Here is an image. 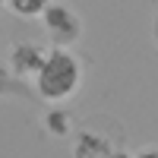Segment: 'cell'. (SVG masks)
<instances>
[{"mask_svg":"<svg viewBox=\"0 0 158 158\" xmlns=\"http://www.w3.org/2000/svg\"><path fill=\"white\" fill-rule=\"evenodd\" d=\"M79 85H82V63L73 54V48H48L41 70L35 73L38 95L51 104H63L76 98Z\"/></svg>","mask_w":158,"mask_h":158,"instance_id":"6da1fadb","label":"cell"},{"mask_svg":"<svg viewBox=\"0 0 158 158\" xmlns=\"http://www.w3.org/2000/svg\"><path fill=\"white\" fill-rule=\"evenodd\" d=\"M44 29V38L51 48H73L79 44V38H82V19H79V13L67 3H60V0H51L44 6V13L38 16Z\"/></svg>","mask_w":158,"mask_h":158,"instance_id":"7a4b0ae2","label":"cell"},{"mask_svg":"<svg viewBox=\"0 0 158 158\" xmlns=\"http://www.w3.org/2000/svg\"><path fill=\"white\" fill-rule=\"evenodd\" d=\"M48 48L44 44H35V41H16L6 54V67L13 76H25V79H35V73L41 70Z\"/></svg>","mask_w":158,"mask_h":158,"instance_id":"3957f363","label":"cell"},{"mask_svg":"<svg viewBox=\"0 0 158 158\" xmlns=\"http://www.w3.org/2000/svg\"><path fill=\"white\" fill-rule=\"evenodd\" d=\"M114 149H120V139L117 136L108 139V136L95 133V123L82 127L73 139V158H108Z\"/></svg>","mask_w":158,"mask_h":158,"instance_id":"277c9868","label":"cell"},{"mask_svg":"<svg viewBox=\"0 0 158 158\" xmlns=\"http://www.w3.org/2000/svg\"><path fill=\"white\" fill-rule=\"evenodd\" d=\"M41 127H44V133H51L54 139H67L73 133V117H70V111H63L60 104H54L51 111H44Z\"/></svg>","mask_w":158,"mask_h":158,"instance_id":"5b68a950","label":"cell"},{"mask_svg":"<svg viewBox=\"0 0 158 158\" xmlns=\"http://www.w3.org/2000/svg\"><path fill=\"white\" fill-rule=\"evenodd\" d=\"M51 0H10V10L22 19H38Z\"/></svg>","mask_w":158,"mask_h":158,"instance_id":"8992f818","label":"cell"},{"mask_svg":"<svg viewBox=\"0 0 158 158\" xmlns=\"http://www.w3.org/2000/svg\"><path fill=\"white\" fill-rule=\"evenodd\" d=\"M133 158H158V146H146V149H139Z\"/></svg>","mask_w":158,"mask_h":158,"instance_id":"52a82bcc","label":"cell"},{"mask_svg":"<svg viewBox=\"0 0 158 158\" xmlns=\"http://www.w3.org/2000/svg\"><path fill=\"white\" fill-rule=\"evenodd\" d=\"M108 158H133V155H130V152H123V146H120V149H114Z\"/></svg>","mask_w":158,"mask_h":158,"instance_id":"ba28073f","label":"cell"},{"mask_svg":"<svg viewBox=\"0 0 158 158\" xmlns=\"http://www.w3.org/2000/svg\"><path fill=\"white\" fill-rule=\"evenodd\" d=\"M152 38H155V44H158V13H155V19H152Z\"/></svg>","mask_w":158,"mask_h":158,"instance_id":"9c48e42d","label":"cell"},{"mask_svg":"<svg viewBox=\"0 0 158 158\" xmlns=\"http://www.w3.org/2000/svg\"><path fill=\"white\" fill-rule=\"evenodd\" d=\"M0 10H10V0H0Z\"/></svg>","mask_w":158,"mask_h":158,"instance_id":"30bf717a","label":"cell"}]
</instances>
